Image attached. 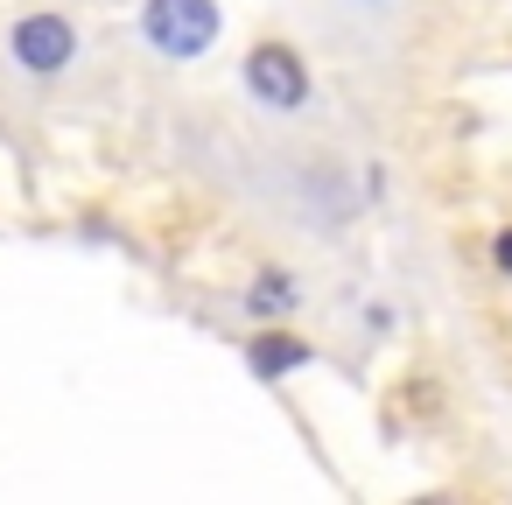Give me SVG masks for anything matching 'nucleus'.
Wrapping results in <instances>:
<instances>
[{
  "instance_id": "f257e3e1",
  "label": "nucleus",
  "mask_w": 512,
  "mask_h": 505,
  "mask_svg": "<svg viewBox=\"0 0 512 505\" xmlns=\"http://www.w3.org/2000/svg\"><path fill=\"white\" fill-rule=\"evenodd\" d=\"M148 43L162 57H204L218 43V8L211 0H148Z\"/></svg>"
},
{
  "instance_id": "f03ea898",
  "label": "nucleus",
  "mask_w": 512,
  "mask_h": 505,
  "mask_svg": "<svg viewBox=\"0 0 512 505\" xmlns=\"http://www.w3.org/2000/svg\"><path fill=\"white\" fill-rule=\"evenodd\" d=\"M246 85H253V99H260V106L295 113V106L309 99V64H302L288 43H260V50L246 57Z\"/></svg>"
},
{
  "instance_id": "7ed1b4c3",
  "label": "nucleus",
  "mask_w": 512,
  "mask_h": 505,
  "mask_svg": "<svg viewBox=\"0 0 512 505\" xmlns=\"http://www.w3.org/2000/svg\"><path fill=\"white\" fill-rule=\"evenodd\" d=\"M8 50H15V64H22V71L57 78V71L78 57V29H71L64 15H22V22H15V36H8Z\"/></svg>"
},
{
  "instance_id": "20e7f679",
  "label": "nucleus",
  "mask_w": 512,
  "mask_h": 505,
  "mask_svg": "<svg viewBox=\"0 0 512 505\" xmlns=\"http://www.w3.org/2000/svg\"><path fill=\"white\" fill-rule=\"evenodd\" d=\"M295 365H302V344H295V337L274 330V337L253 344V372H260V379H281V372H295Z\"/></svg>"
},
{
  "instance_id": "39448f33",
  "label": "nucleus",
  "mask_w": 512,
  "mask_h": 505,
  "mask_svg": "<svg viewBox=\"0 0 512 505\" xmlns=\"http://www.w3.org/2000/svg\"><path fill=\"white\" fill-rule=\"evenodd\" d=\"M288 302H295L288 274H260V288H253V309H288Z\"/></svg>"
},
{
  "instance_id": "423d86ee",
  "label": "nucleus",
  "mask_w": 512,
  "mask_h": 505,
  "mask_svg": "<svg viewBox=\"0 0 512 505\" xmlns=\"http://www.w3.org/2000/svg\"><path fill=\"white\" fill-rule=\"evenodd\" d=\"M491 253H498V267L512 274V232H498V246H491Z\"/></svg>"
},
{
  "instance_id": "0eeeda50",
  "label": "nucleus",
  "mask_w": 512,
  "mask_h": 505,
  "mask_svg": "<svg viewBox=\"0 0 512 505\" xmlns=\"http://www.w3.org/2000/svg\"><path fill=\"white\" fill-rule=\"evenodd\" d=\"M421 505H442V498H421Z\"/></svg>"
}]
</instances>
